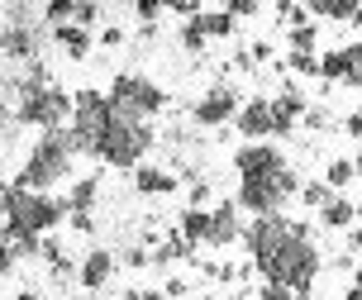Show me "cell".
I'll return each mask as SVG.
<instances>
[{
    "label": "cell",
    "mask_w": 362,
    "mask_h": 300,
    "mask_svg": "<svg viewBox=\"0 0 362 300\" xmlns=\"http://www.w3.org/2000/svg\"><path fill=\"white\" fill-rule=\"evenodd\" d=\"M257 272L262 282H276V286H291V291H310L315 277H320V248L310 243V224L291 219L286 238L272 248L267 258H257Z\"/></svg>",
    "instance_id": "1"
},
{
    "label": "cell",
    "mask_w": 362,
    "mask_h": 300,
    "mask_svg": "<svg viewBox=\"0 0 362 300\" xmlns=\"http://www.w3.org/2000/svg\"><path fill=\"white\" fill-rule=\"evenodd\" d=\"M72 158H76L72 134H67V129H48V134L29 148V158H24V167H19L15 186H24V191H53L57 181L72 177Z\"/></svg>",
    "instance_id": "2"
},
{
    "label": "cell",
    "mask_w": 362,
    "mask_h": 300,
    "mask_svg": "<svg viewBox=\"0 0 362 300\" xmlns=\"http://www.w3.org/2000/svg\"><path fill=\"white\" fill-rule=\"evenodd\" d=\"M0 214H5V224H15L24 233H48L67 219V200L48 191H24L10 181V186H0Z\"/></svg>",
    "instance_id": "3"
},
{
    "label": "cell",
    "mask_w": 362,
    "mask_h": 300,
    "mask_svg": "<svg viewBox=\"0 0 362 300\" xmlns=\"http://www.w3.org/2000/svg\"><path fill=\"white\" fill-rule=\"evenodd\" d=\"M148 148H153V124L148 120H129V115H115V120L100 129L90 158H100L105 167H119V172H134V167H144Z\"/></svg>",
    "instance_id": "4"
},
{
    "label": "cell",
    "mask_w": 362,
    "mask_h": 300,
    "mask_svg": "<svg viewBox=\"0 0 362 300\" xmlns=\"http://www.w3.org/2000/svg\"><path fill=\"white\" fill-rule=\"evenodd\" d=\"M291 195H300V177H296V167H276V172H253V177H238V210L257 214H281L286 210Z\"/></svg>",
    "instance_id": "5"
},
{
    "label": "cell",
    "mask_w": 362,
    "mask_h": 300,
    "mask_svg": "<svg viewBox=\"0 0 362 300\" xmlns=\"http://www.w3.org/2000/svg\"><path fill=\"white\" fill-rule=\"evenodd\" d=\"M19 124H34V129H67L72 120V96L53 81H43V86H29V81H19V110H15Z\"/></svg>",
    "instance_id": "6"
},
{
    "label": "cell",
    "mask_w": 362,
    "mask_h": 300,
    "mask_svg": "<svg viewBox=\"0 0 362 300\" xmlns=\"http://www.w3.org/2000/svg\"><path fill=\"white\" fill-rule=\"evenodd\" d=\"M105 96H110V105H115V115H129V120H153L167 105V91L158 81L139 76V71H119Z\"/></svg>",
    "instance_id": "7"
},
{
    "label": "cell",
    "mask_w": 362,
    "mask_h": 300,
    "mask_svg": "<svg viewBox=\"0 0 362 300\" xmlns=\"http://www.w3.org/2000/svg\"><path fill=\"white\" fill-rule=\"evenodd\" d=\"M115 120V105H110L105 91H76L72 96V120H67V134H72V148L76 153H95V139H100V129Z\"/></svg>",
    "instance_id": "8"
},
{
    "label": "cell",
    "mask_w": 362,
    "mask_h": 300,
    "mask_svg": "<svg viewBox=\"0 0 362 300\" xmlns=\"http://www.w3.org/2000/svg\"><path fill=\"white\" fill-rule=\"evenodd\" d=\"M238 115V96L234 86H210L205 96H200L196 105H191V120L200 124V129H219V124H234Z\"/></svg>",
    "instance_id": "9"
},
{
    "label": "cell",
    "mask_w": 362,
    "mask_h": 300,
    "mask_svg": "<svg viewBox=\"0 0 362 300\" xmlns=\"http://www.w3.org/2000/svg\"><path fill=\"white\" fill-rule=\"evenodd\" d=\"M320 76H325V81H339V86L362 91V43H344V48L325 53L320 57Z\"/></svg>",
    "instance_id": "10"
},
{
    "label": "cell",
    "mask_w": 362,
    "mask_h": 300,
    "mask_svg": "<svg viewBox=\"0 0 362 300\" xmlns=\"http://www.w3.org/2000/svg\"><path fill=\"white\" fill-rule=\"evenodd\" d=\"M95 200H100V177H81L67 191V219H72L76 233H95Z\"/></svg>",
    "instance_id": "11"
},
{
    "label": "cell",
    "mask_w": 362,
    "mask_h": 300,
    "mask_svg": "<svg viewBox=\"0 0 362 300\" xmlns=\"http://www.w3.org/2000/svg\"><path fill=\"white\" fill-rule=\"evenodd\" d=\"M276 167H286V153L276 148V143H243L234 153V172L238 177H253V172H276Z\"/></svg>",
    "instance_id": "12"
},
{
    "label": "cell",
    "mask_w": 362,
    "mask_h": 300,
    "mask_svg": "<svg viewBox=\"0 0 362 300\" xmlns=\"http://www.w3.org/2000/svg\"><path fill=\"white\" fill-rule=\"evenodd\" d=\"M238 200H219V205H210V238L205 243L210 248H229L243 238V219H238Z\"/></svg>",
    "instance_id": "13"
},
{
    "label": "cell",
    "mask_w": 362,
    "mask_h": 300,
    "mask_svg": "<svg viewBox=\"0 0 362 300\" xmlns=\"http://www.w3.org/2000/svg\"><path fill=\"white\" fill-rule=\"evenodd\" d=\"M234 129L243 134V143H262L272 134V100L253 96V100H243L234 115Z\"/></svg>",
    "instance_id": "14"
},
{
    "label": "cell",
    "mask_w": 362,
    "mask_h": 300,
    "mask_svg": "<svg viewBox=\"0 0 362 300\" xmlns=\"http://www.w3.org/2000/svg\"><path fill=\"white\" fill-rule=\"evenodd\" d=\"M305 96H300V91L296 86H286L281 91V96H276V100H272V134H276V139H286V134H296V124L305 120Z\"/></svg>",
    "instance_id": "15"
},
{
    "label": "cell",
    "mask_w": 362,
    "mask_h": 300,
    "mask_svg": "<svg viewBox=\"0 0 362 300\" xmlns=\"http://www.w3.org/2000/svg\"><path fill=\"white\" fill-rule=\"evenodd\" d=\"M110 277H115V253L110 248H90L86 258H81V267H76V282L86 286V291H105Z\"/></svg>",
    "instance_id": "16"
},
{
    "label": "cell",
    "mask_w": 362,
    "mask_h": 300,
    "mask_svg": "<svg viewBox=\"0 0 362 300\" xmlns=\"http://www.w3.org/2000/svg\"><path fill=\"white\" fill-rule=\"evenodd\" d=\"M0 53L19 57V62H34L38 57V34L29 24H5V29H0Z\"/></svg>",
    "instance_id": "17"
},
{
    "label": "cell",
    "mask_w": 362,
    "mask_h": 300,
    "mask_svg": "<svg viewBox=\"0 0 362 300\" xmlns=\"http://www.w3.org/2000/svg\"><path fill=\"white\" fill-rule=\"evenodd\" d=\"M134 186H139V195H172L181 186V177L167 167H134Z\"/></svg>",
    "instance_id": "18"
},
{
    "label": "cell",
    "mask_w": 362,
    "mask_h": 300,
    "mask_svg": "<svg viewBox=\"0 0 362 300\" xmlns=\"http://www.w3.org/2000/svg\"><path fill=\"white\" fill-rule=\"evenodd\" d=\"M353 219H358V205H353L348 195H339V191L320 205V224H325V229H348Z\"/></svg>",
    "instance_id": "19"
},
{
    "label": "cell",
    "mask_w": 362,
    "mask_h": 300,
    "mask_svg": "<svg viewBox=\"0 0 362 300\" xmlns=\"http://www.w3.org/2000/svg\"><path fill=\"white\" fill-rule=\"evenodd\" d=\"M177 233H181V238H186L191 248L205 243V238H210V210H205V205H186V210H181Z\"/></svg>",
    "instance_id": "20"
},
{
    "label": "cell",
    "mask_w": 362,
    "mask_h": 300,
    "mask_svg": "<svg viewBox=\"0 0 362 300\" xmlns=\"http://www.w3.org/2000/svg\"><path fill=\"white\" fill-rule=\"evenodd\" d=\"M53 43L72 57V62H81V57L90 53V29H81V24H62V29H53Z\"/></svg>",
    "instance_id": "21"
},
{
    "label": "cell",
    "mask_w": 362,
    "mask_h": 300,
    "mask_svg": "<svg viewBox=\"0 0 362 300\" xmlns=\"http://www.w3.org/2000/svg\"><path fill=\"white\" fill-rule=\"evenodd\" d=\"M196 24H200V34H205V38H229V34H234V24H238V19L229 15V10H200V15H196Z\"/></svg>",
    "instance_id": "22"
},
{
    "label": "cell",
    "mask_w": 362,
    "mask_h": 300,
    "mask_svg": "<svg viewBox=\"0 0 362 300\" xmlns=\"http://www.w3.org/2000/svg\"><path fill=\"white\" fill-rule=\"evenodd\" d=\"M5 243L15 248V258H43V233H24V229H15V224H5Z\"/></svg>",
    "instance_id": "23"
},
{
    "label": "cell",
    "mask_w": 362,
    "mask_h": 300,
    "mask_svg": "<svg viewBox=\"0 0 362 300\" xmlns=\"http://www.w3.org/2000/svg\"><path fill=\"white\" fill-rule=\"evenodd\" d=\"M358 5L362 0H310V10L320 19H348L353 24V15H358Z\"/></svg>",
    "instance_id": "24"
},
{
    "label": "cell",
    "mask_w": 362,
    "mask_h": 300,
    "mask_svg": "<svg viewBox=\"0 0 362 300\" xmlns=\"http://www.w3.org/2000/svg\"><path fill=\"white\" fill-rule=\"evenodd\" d=\"M353 177H358L353 158H329V167H325V186H329V191H344Z\"/></svg>",
    "instance_id": "25"
},
{
    "label": "cell",
    "mask_w": 362,
    "mask_h": 300,
    "mask_svg": "<svg viewBox=\"0 0 362 300\" xmlns=\"http://www.w3.org/2000/svg\"><path fill=\"white\" fill-rule=\"evenodd\" d=\"M43 19H48V29L76 24V0H48V5H43Z\"/></svg>",
    "instance_id": "26"
},
{
    "label": "cell",
    "mask_w": 362,
    "mask_h": 300,
    "mask_svg": "<svg viewBox=\"0 0 362 300\" xmlns=\"http://www.w3.org/2000/svg\"><path fill=\"white\" fill-rule=\"evenodd\" d=\"M186 258H191V243H186L181 233H172V238L153 253V262H186Z\"/></svg>",
    "instance_id": "27"
},
{
    "label": "cell",
    "mask_w": 362,
    "mask_h": 300,
    "mask_svg": "<svg viewBox=\"0 0 362 300\" xmlns=\"http://www.w3.org/2000/svg\"><path fill=\"white\" fill-rule=\"evenodd\" d=\"M315 43H320V29L315 24H296L291 29V53H315Z\"/></svg>",
    "instance_id": "28"
},
{
    "label": "cell",
    "mask_w": 362,
    "mask_h": 300,
    "mask_svg": "<svg viewBox=\"0 0 362 300\" xmlns=\"http://www.w3.org/2000/svg\"><path fill=\"white\" fill-rule=\"evenodd\" d=\"M329 195H334V191H329L325 181H300V200H305L310 210H320V205H325Z\"/></svg>",
    "instance_id": "29"
},
{
    "label": "cell",
    "mask_w": 362,
    "mask_h": 300,
    "mask_svg": "<svg viewBox=\"0 0 362 300\" xmlns=\"http://www.w3.org/2000/svg\"><path fill=\"white\" fill-rule=\"evenodd\" d=\"M205 43H210V38L200 34V24H196V19H186V24H181V48H186V53H200Z\"/></svg>",
    "instance_id": "30"
},
{
    "label": "cell",
    "mask_w": 362,
    "mask_h": 300,
    "mask_svg": "<svg viewBox=\"0 0 362 300\" xmlns=\"http://www.w3.org/2000/svg\"><path fill=\"white\" fill-rule=\"evenodd\" d=\"M291 71H296V76H320V57L315 53H291Z\"/></svg>",
    "instance_id": "31"
},
{
    "label": "cell",
    "mask_w": 362,
    "mask_h": 300,
    "mask_svg": "<svg viewBox=\"0 0 362 300\" xmlns=\"http://www.w3.org/2000/svg\"><path fill=\"white\" fill-rule=\"evenodd\" d=\"M276 15L286 19V29H296V24H305V10H300L296 0H276Z\"/></svg>",
    "instance_id": "32"
},
{
    "label": "cell",
    "mask_w": 362,
    "mask_h": 300,
    "mask_svg": "<svg viewBox=\"0 0 362 300\" xmlns=\"http://www.w3.org/2000/svg\"><path fill=\"white\" fill-rule=\"evenodd\" d=\"M163 10H167V0H134V15L144 19V24H153Z\"/></svg>",
    "instance_id": "33"
},
{
    "label": "cell",
    "mask_w": 362,
    "mask_h": 300,
    "mask_svg": "<svg viewBox=\"0 0 362 300\" xmlns=\"http://www.w3.org/2000/svg\"><path fill=\"white\" fill-rule=\"evenodd\" d=\"M95 19H100V5H95V0H76V24H81V29H90Z\"/></svg>",
    "instance_id": "34"
},
{
    "label": "cell",
    "mask_w": 362,
    "mask_h": 300,
    "mask_svg": "<svg viewBox=\"0 0 362 300\" xmlns=\"http://www.w3.org/2000/svg\"><path fill=\"white\" fill-rule=\"evenodd\" d=\"M224 10H229V15H234V19H253L257 10H262V0H229Z\"/></svg>",
    "instance_id": "35"
},
{
    "label": "cell",
    "mask_w": 362,
    "mask_h": 300,
    "mask_svg": "<svg viewBox=\"0 0 362 300\" xmlns=\"http://www.w3.org/2000/svg\"><path fill=\"white\" fill-rule=\"evenodd\" d=\"M257 300H296V291H291V286H276V282H262Z\"/></svg>",
    "instance_id": "36"
},
{
    "label": "cell",
    "mask_w": 362,
    "mask_h": 300,
    "mask_svg": "<svg viewBox=\"0 0 362 300\" xmlns=\"http://www.w3.org/2000/svg\"><path fill=\"white\" fill-rule=\"evenodd\" d=\"M200 5H205V0H167V10H177L181 19H196V15H200Z\"/></svg>",
    "instance_id": "37"
},
{
    "label": "cell",
    "mask_w": 362,
    "mask_h": 300,
    "mask_svg": "<svg viewBox=\"0 0 362 300\" xmlns=\"http://www.w3.org/2000/svg\"><path fill=\"white\" fill-rule=\"evenodd\" d=\"M15 262H19V258H15V248L5 243V233H0V277H10V272H15Z\"/></svg>",
    "instance_id": "38"
},
{
    "label": "cell",
    "mask_w": 362,
    "mask_h": 300,
    "mask_svg": "<svg viewBox=\"0 0 362 300\" xmlns=\"http://www.w3.org/2000/svg\"><path fill=\"white\" fill-rule=\"evenodd\" d=\"M124 262H129V267H148V262H153V253H148V248H129Z\"/></svg>",
    "instance_id": "39"
},
{
    "label": "cell",
    "mask_w": 362,
    "mask_h": 300,
    "mask_svg": "<svg viewBox=\"0 0 362 300\" xmlns=\"http://www.w3.org/2000/svg\"><path fill=\"white\" fill-rule=\"evenodd\" d=\"M344 129H348V134H353V139L362 143V110H353V115H348V120H344Z\"/></svg>",
    "instance_id": "40"
},
{
    "label": "cell",
    "mask_w": 362,
    "mask_h": 300,
    "mask_svg": "<svg viewBox=\"0 0 362 300\" xmlns=\"http://www.w3.org/2000/svg\"><path fill=\"white\" fill-rule=\"evenodd\" d=\"M100 43H105V48H119V43H124V29H115V24H110L105 34H100Z\"/></svg>",
    "instance_id": "41"
},
{
    "label": "cell",
    "mask_w": 362,
    "mask_h": 300,
    "mask_svg": "<svg viewBox=\"0 0 362 300\" xmlns=\"http://www.w3.org/2000/svg\"><path fill=\"white\" fill-rule=\"evenodd\" d=\"M205 200H210V186L196 181V186H191V205H205Z\"/></svg>",
    "instance_id": "42"
},
{
    "label": "cell",
    "mask_w": 362,
    "mask_h": 300,
    "mask_svg": "<svg viewBox=\"0 0 362 300\" xmlns=\"http://www.w3.org/2000/svg\"><path fill=\"white\" fill-rule=\"evenodd\" d=\"M305 124H310V129H325L329 115H325V110H305Z\"/></svg>",
    "instance_id": "43"
},
{
    "label": "cell",
    "mask_w": 362,
    "mask_h": 300,
    "mask_svg": "<svg viewBox=\"0 0 362 300\" xmlns=\"http://www.w3.org/2000/svg\"><path fill=\"white\" fill-rule=\"evenodd\" d=\"M163 296H186V282H181V277H172V282H167V291Z\"/></svg>",
    "instance_id": "44"
},
{
    "label": "cell",
    "mask_w": 362,
    "mask_h": 300,
    "mask_svg": "<svg viewBox=\"0 0 362 300\" xmlns=\"http://www.w3.org/2000/svg\"><path fill=\"white\" fill-rule=\"evenodd\" d=\"M129 300H167L163 291H129Z\"/></svg>",
    "instance_id": "45"
},
{
    "label": "cell",
    "mask_w": 362,
    "mask_h": 300,
    "mask_svg": "<svg viewBox=\"0 0 362 300\" xmlns=\"http://www.w3.org/2000/svg\"><path fill=\"white\" fill-rule=\"evenodd\" d=\"M348 243H353V253H362V224H358L353 233H348Z\"/></svg>",
    "instance_id": "46"
},
{
    "label": "cell",
    "mask_w": 362,
    "mask_h": 300,
    "mask_svg": "<svg viewBox=\"0 0 362 300\" xmlns=\"http://www.w3.org/2000/svg\"><path fill=\"white\" fill-rule=\"evenodd\" d=\"M344 300H362V286L353 282V286H348V296H344Z\"/></svg>",
    "instance_id": "47"
},
{
    "label": "cell",
    "mask_w": 362,
    "mask_h": 300,
    "mask_svg": "<svg viewBox=\"0 0 362 300\" xmlns=\"http://www.w3.org/2000/svg\"><path fill=\"white\" fill-rule=\"evenodd\" d=\"M19 300H48V296H38V291H19Z\"/></svg>",
    "instance_id": "48"
},
{
    "label": "cell",
    "mask_w": 362,
    "mask_h": 300,
    "mask_svg": "<svg viewBox=\"0 0 362 300\" xmlns=\"http://www.w3.org/2000/svg\"><path fill=\"white\" fill-rule=\"evenodd\" d=\"M353 167H358V177H362V143H358V158H353Z\"/></svg>",
    "instance_id": "49"
},
{
    "label": "cell",
    "mask_w": 362,
    "mask_h": 300,
    "mask_svg": "<svg viewBox=\"0 0 362 300\" xmlns=\"http://www.w3.org/2000/svg\"><path fill=\"white\" fill-rule=\"evenodd\" d=\"M353 24H358V29H362V5H358V15H353Z\"/></svg>",
    "instance_id": "50"
},
{
    "label": "cell",
    "mask_w": 362,
    "mask_h": 300,
    "mask_svg": "<svg viewBox=\"0 0 362 300\" xmlns=\"http://www.w3.org/2000/svg\"><path fill=\"white\" fill-rule=\"evenodd\" d=\"M296 300H310V291H296Z\"/></svg>",
    "instance_id": "51"
},
{
    "label": "cell",
    "mask_w": 362,
    "mask_h": 300,
    "mask_svg": "<svg viewBox=\"0 0 362 300\" xmlns=\"http://www.w3.org/2000/svg\"><path fill=\"white\" fill-rule=\"evenodd\" d=\"M224 300H253V296H224Z\"/></svg>",
    "instance_id": "52"
},
{
    "label": "cell",
    "mask_w": 362,
    "mask_h": 300,
    "mask_svg": "<svg viewBox=\"0 0 362 300\" xmlns=\"http://www.w3.org/2000/svg\"><path fill=\"white\" fill-rule=\"evenodd\" d=\"M358 286H362V267H358Z\"/></svg>",
    "instance_id": "53"
},
{
    "label": "cell",
    "mask_w": 362,
    "mask_h": 300,
    "mask_svg": "<svg viewBox=\"0 0 362 300\" xmlns=\"http://www.w3.org/2000/svg\"><path fill=\"white\" fill-rule=\"evenodd\" d=\"M0 229H5V224H0Z\"/></svg>",
    "instance_id": "54"
}]
</instances>
